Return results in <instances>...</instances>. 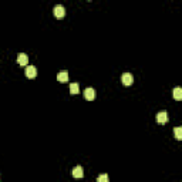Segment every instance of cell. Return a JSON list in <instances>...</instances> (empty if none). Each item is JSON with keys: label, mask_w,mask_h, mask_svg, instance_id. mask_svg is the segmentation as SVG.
<instances>
[{"label": "cell", "mask_w": 182, "mask_h": 182, "mask_svg": "<svg viewBox=\"0 0 182 182\" xmlns=\"http://www.w3.org/2000/svg\"><path fill=\"white\" fill-rule=\"evenodd\" d=\"M70 93L71 94H78L80 93V87H78L77 83H71L70 84Z\"/></svg>", "instance_id": "30bf717a"}, {"label": "cell", "mask_w": 182, "mask_h": 182, "mask_svg": "<svg viewBox=\"0 0 182 182\" xmlns=\"http://www.w3.org/2000/svg\"><path fill=\"white\" fill-rule=\"evenodd\" d=\"M53 13H54V16H56L57 19H61V17H64V14H66V10H64V7L61 4H57V6H54V9H53Z\"/></svg>", "instance_id": "6da1fadb"}, {"label": "cell", "mask_w": 182, "mask_h": 182, "mask_svg": "<svg viewBox=\"0 0 182 182\" xmlns=\"http://www.w3.org/2000/svg\"><path fill=\"white\" fill-rule=\"evenodd\" d=\"M174 98L175 100H182V88L181 87H176V88L174 90Z\"/></svg>", "instance_id": "9c48e42d"}, {"label": "cell", "mask_w": 182, "mask_h": 182, "mask_svg": "<svg viewBox=\"0 0 182 182\" xmlns=\"http://www.w3.org/2000/svg\"><path fill=\"white\" fill-rule=\"evenodd\" d=\"M57 80L60 83H67L68 81V73L67 71H60L59 74H57Z\"/></svg>", "instance_id": "ba28073f"}, {"label": "cell", "mask_w": 182, "mask_h": 182, "mask_svg": "<svg viewBox=\"0 0 182 182\" xmlns=\"http://www.w3.org/2000/svg\"><path fill=\"white\" fill-rule=\"evenodd\" d=\"M121 81H123L124 86H131V84H132V81H134L132 74H130V73H124V74L121 75Z\"/></svg>", "instance_id": "7a4b0ae2"}, {"label": "cell", "mask_w": 182, "mask_h": 182, "mask_svg": "<svg viewBox=\"0 0 182 182\" xmlns=\"http://www.w3.org/2000/svg\"><path fill=\"white\" fill-rule=\"evenodd\" d=\"M73 176H74V178H83V176H84V169H83V167L77 165V167L73 169Z\"/></svg>", "instance_id": "52a82bcc"}, {"label": "cell", "mask_w": 182, "mask_h": 182, "mask_svg": "<svg viewBox=\"0 0 182 182\" xmlns=\"http://www.w3.org/2000/svg\"><path fill=\"white\" fill-rule=\"evenodd\" d=\"M17 63H19L20 66H27V63H29V57H27V54L20 53L19 56H17Z\"/></svg>", "instance_id": "8992f818"}, {"label": "cell", "mask_w": 182, "mask_h": 182, "mask_svg": "<svg viewBox=\"0 0 182 182\" xmlns=\"http://www.w3.org/2000/svg\"><path fill=\"white\" fill-rule=\"evenodd\" d=\"M36 75H37V68L34 67V66H27L26 67V77L34 78Z\"/></svg>", "instance_id": "277c9868"}, {"label": "cell", "mask_w": 182, "mask_h": 182, "mask_svg": "<svg viewBox=\"0 0 182 182\" xmlns=\"http://www.w3.org/2000/svg\"><path fill=\"white\" fill-rule=\"evenodd\" d=\"M156 123H160V124H165L168 123V114L167 111H161L156 114Z\"/></svg>", "instance_id": "5b68a950"}, {"label": "cell", "mask_w": 182, "mask_h": 182, "mask_svg": "<svg viewBox=\"0 0 182 182\" xmlns=\"http://www.w3.org/2000/svg\"><path fill=\"white\" fill-rule=\"evenodd\" d=\"M84 97H86V100L88 101H93L94 98H95V90L94 88H86L84 90Z\"/></svg>", "instance_id": "3957f363"}, {"label": "cell", "mask_w": 182, "mask_h": 182, "mask_svg": "<svg viewBox=\"0 0 182 182\" xmlns=\"http://www.w3.org/2000/svg\"><path fill=\"white\" fill-rule=\"evenodd\" d=\"M174 132H175V138H176L178 141H181L182 140V128L181 127H176V128L174 130Z\"/></svg>", "instance_id": "8fae6325"}, {"label": "cell", "mask_w": 182, "mask_h": 182, "mask_svg": "<svg viewBox=\"0 0 182 182\" xmlns=\"http://www.w3.org/2000/svg\"><path fill=\"white\" fill-rule=\"evenodd\" d=\"M97 182H108V175L107 174H101L98 178H97Z\"/></svg>", "instance_id": "7c38bea8"}]
</instances>
